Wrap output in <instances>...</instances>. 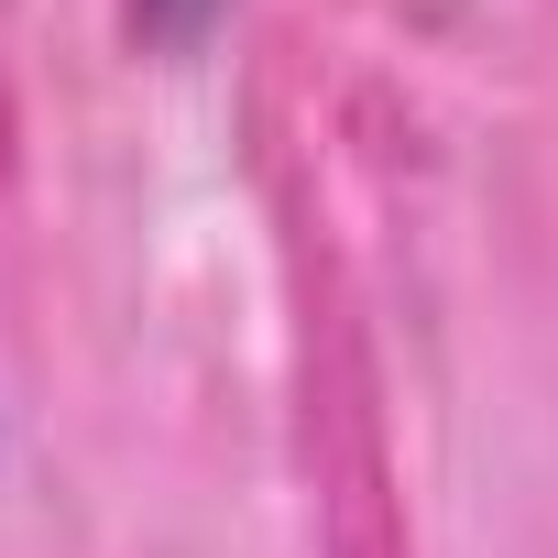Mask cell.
I'll return each mask as SVG.
<instances>
[{
    "label": "cell",
    "instance_id": "cell-1",
    "mask_svg": "<svg viewBox=\"0 0 558 558\" xmlns=\"http://www.w3.org/2000/svg\"><path fill=\"white\" fill-rule=\"evenodd\" d=\"M165 12H197V0H165Z\"/></svg>",
    "mask_w": 558,
    "mask_h": 558
}]
</instances>
